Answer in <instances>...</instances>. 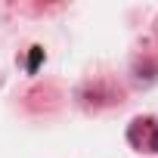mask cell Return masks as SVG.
<instances>
[{
    "instance_id": "6da1fadb",
    "label": "cell",
    "mask_w": 158,
    "mask_h": 158,
    "mask_svg": "<svg viewBox=\"0 0 158 158\" xmlns=\"http://www.w3.org/2000/svg\"><path fill=\"white\" fill-rule=\"evenodd\" d=\"M127 139L146 152H158V118H136L127 130Z\"/></svg>"
},
{
    "instance_id": "7a4b0ae2",
    "label": "cell",
    "mask_w": 158,
    "mask_h": 158,
    "mask_svg": "<svg viewBox=\"0 0 158 158\" xmlns=\"http://www.w3.org/2000/svg\"><path fill=\"white\" fill-rule=\"evenodd\" d=\"M40 59H44V50H40V47H31V56H28V71H37Z\"/></svg>"
}]
</instances>
